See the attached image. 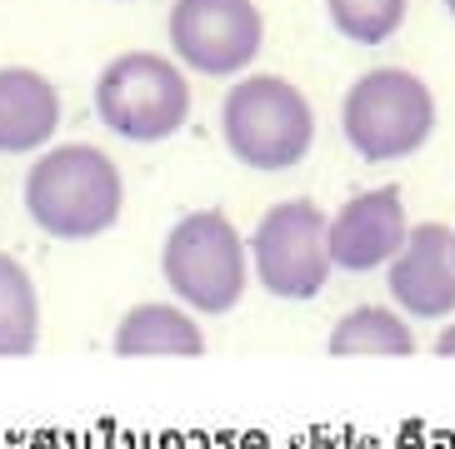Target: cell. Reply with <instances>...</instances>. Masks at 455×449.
I'll use <instances>...</instances> for the list:
<instances>
[{"instance_id": "6da1fadb", "label": "cell", "mask_w": 455, "mask_h": 449, "mask_svg": "<svg viewBox=\"0 0 455 449\" xmlns=\"http://www.w3.org/2000/svg\"><path fill=\"white\" fill-rule=\"evenodd\" d=\"M20 200L41 235L81 245V240H100L106 230H116L125 210V175L110 160V150L66 140L30 160Z\"/></svg>"}, {"instance_id": "7a4b0ae2", "label": "cell", "mask_w": 455, "mask_h": 449, "mask_svg": "<svg viewBox=\"0 0 455 449\" xmlns=\"http://www.w3.org/2000/svg\"><path fill=\"white\" fill-rule=\"evenodd\" d=\"M220 140L245 170H295L315 150V106L295 80L251 70V75L230 80L226 100H220Z\"/></svg>"}, {"instance_id": "3957f363", "label": "cell", "mask_w": 455, "mask_h": 449, "mask_svg": "<svg viewBox=\"0 0 455 449\" xmlns=\"http://www.w3.org/2000/svg\"><path fill=\"white\" fill-rule=\"evenodd\" d=\"M161 275L190 315H230L251 285V245L226 210H190L165 230Z\"/></svg>"}, {"instance_id": "277c9868", "label": "cell", "mask_w": 455, "mask_h": 449, "mask_svg": "<svg viewBox=\"0 0 455 449\" xmlns=\"http://www.w3.org/2000/svg\"><path fill=\"white\" fill-rule=\"evenodd\" d=\"M95 120L125 146H161L186 130L190 80L175 55L125 51L95 75Z\"/></svg>"}, {"instance_id": "5b68a950", "label": "cell", "mask_w": 455, "mask_h": 449, "mask_svg": "<svg viewBox=\"0 0 455 449\" xmlns=\"http://www.w3.org/2000/svg\"><path fill=\"white\" fill-rule=\"evenodd\" d=\"M430 130H435V95L405 66L365 70L361 80H350L340 100V135L371 165L415 155L430 140Z\"/></svg>"}, {"instance_id": "8992f818", "label": "cell", "mask_w": 455, "mask_h": 449, "mask_svg": "<svg viewBox=\"0 0 455 449\" xmlns=\"http://www.w3.org/2000/svg\"><path fill=\"white\" fill-rule=\"evenodd\" d=\"M245 245H251V275L260 280V290L270 300H291V304L315 300L325 290V280L335 275L331 215L306 195L275 200L255 220Z\"/></svg>"}, {"instance_id": "52a82bcc", "label": "cell", "mask_w": 455, "mask_h": 449, "mask_svg": "<svg viewBox=\"0 0 455 449\" xmlns=\"http://www.w3.org/2000/svg\"><path fill=\"white\" fill-rule=\"evenodd\" d=\"M165 35L180 70L241 80L266 51V15L255 0H171Z\"/></svg>"}, {"instance_id": "ba28073f", "label": "cell", "mask_w": 455, "mask_h": 449, "mask_svg": "<svg viewBox=\"0 0 455 449\" xmlns=\"http://www.w3.org/2000/svg\"><path fill=\"white\" fill-rule=\"evenodd\" d=\"M390 304L405 319H451L455 315V224H411L405 250L386 264Z\"/></svg>"}, {"instance_id": "9c48e42d", "label": "cell", "mask_w": 455, "mask_h": 449, "mask_svg": "<svg viewBox=\"0 0 455 449\" xmlns=\"http://www.w3.org/2000/svg\"><path fill=\"white\" fill-rule=\"evenodd\" d=\"M405 240H411V215L395 185L361 190L331 215V260L346 275L386 270L405 250Z\"/></svg>"}, {"instance_id": "30bf717a", "label": "cell", "mask_w": 455, "mask_h": 449, "mask_svg": "<svg viewBox=\"0 0 455 449\" xmlns=\"http://www.w3.org/2000/svg\"><path fill=\"white\" fill-rule=\"evenodd\" d=\"M60 130V91L36 66H0V155H41Z\"/></svg>"}, {"instance_id": "8fae6325", "label": "cell", "mask_w": 455, "mask_h": 449, "mask_svg": "<svg viewBox=\"0 0 455 449\" xmlns=\"http://www.w3.org/2000/svg\"><path fill=\"white\" fill-rule=\"evenodd\" d=\"M110 350L121 359H156V355H175V359H196L205 355V330L201 319L190 315L186 304L175 300H140L116 319Z\"/></svg>"}, {"instance_id": "7c38bea8", "label": "cell", "mask_w": 455, "mask_h": 449, "mask_svg": "<svg viewBox=\"0 0 455 449\" xmlns=\"http://www.w3.org/2000/svg\"><path fill=\"white\" fill-rule=\"evenodd\" d=\"M335 359L346 355H375V359H405L415 355V330L411 319L395 310V304H355L331 325V340H325Z\"/></svg>"}, {"instance_id": "4fadbf2b", "label": "cell", "mask_w": 455, "mask_h": 449, "mask_svg": "<svg viewBox=\"0 0 455 449\" xmlns=\"http://www.w3.org/2000/svg\"><path fill=\"white\" fill-rule=\"evenodd\" d=\"M41 344V290L15 255H0V359H26Z\"/></svg>"}, {"instance_id": "5bb4252c", "label": "cell", "mask_w": 455, "mask_h": 449, "mask_svg": "<svg viewBox=\"0 0 455 449\" xmlns=\"http://www.w3.org/2000/svg\"><path fill=\"white\" fill-rule=\"evenodd\" d=\"M331 26L350 45H386L411 15V0H325Z\"/></svg>"}, {"instance_id": "9a60e30c", "label": "cell", "mask_w": 455, "mask_h": 449, "mask_svg": "<svg viewBox=\"0 0 455 449\" xmlns=\"http://www.w3.org/2000/svg\"><path fill=\"white\" fill-rule=\"evenodd\" d=\"M435 355H441V359H455V319L445 325L441 335H435Z\"/></svg>"}, {"instance_id": "2e32d148", "label": "cell", "mask_w": 455, "mask_h": 449, "mask_svg": "<svg viewBox=\"0 0 455 449\" xmlns=\"http://www.w3.org/2000/svg\"><path fill=\"white\" fill-rule=\"evenodd\" d=\"M441 5H445V11H451V15H455V0H441Z\"/></svg>"}]
</instances>
